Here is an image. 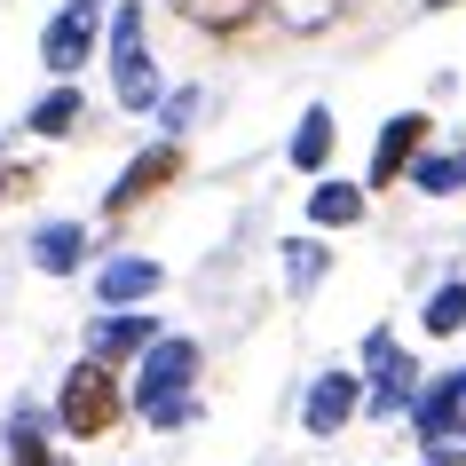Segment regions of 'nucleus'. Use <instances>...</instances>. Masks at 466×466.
<instances>
[{
    "label": "nucleus",
    "instance_id": "1",
    "mask_svg": "<svg viewBox=\"0 0 466 466\" xmlns=\"http://www.w3.org/2000/svg\"><path fill=\"white\" fill-rule=\"evenodd\" d=\"M190 380H198V340H150L143 348V388H135V403H143L150 427H182L198 411Z\"/></svg>",
    "mask_w": 466,
    "mask_h": 466
},
{
    "label": "nucleus",
    "instance_id": "2",
    "mask_svg": "<svg viewBox=\"0 0 466 466\" xmlns=\"http://www.w3.org/2000/svg\"><path fill=\"white\" fill-rule=\"evenodd\" d=\"M111 87H119L127 111H150V103H158L150 32H143V0H119V8H111Z\"/></svg>",
    "mask_w": 466,
    "mask_h": 466
},
{
    "label": "nucleus",
    "instance_id": "3",
    "mask_svg": "<svg viewBox=\"0 0 466 466\" xmlns=\"http://www.w3.org/2000/svg\"><path fill=\"white\" fill-rule=\"evenodd\" d=\"M119 380H111V364H72L64 371V395H56V419L72 427L79 442H96V435H111L119 427Z\"/></svg>",
    "mask_w": 466,
    "mask_h": 466
},
{
    "label": "nucleus",
    "instance_id": "4",
    "mask_svg": "<svg viewBox=\"0 0 466 466\" xmlns=\"http://www.w3.org/2000/svg\"><path fill=\"white\" fill-rule=\"evenodd\" d=\"M87 56H96V0H64L40 32V64H48V79H72Z\"/></svg>",
    "mask_w": 466,
    "mask_h": 466
},
{
    "label": "nucleus",
    "instance_id": "5",
    "mask_svg": "<svg viewBox=\"0 0 466 466\" xmlns=\"http://www.w3.org/2000/svg\"><path fill=\"white\" fill-rule=\"evenodd\" d=\"M174 174H182V143H158V150H143V158H135V167H127L119 182H111L103 214H111V221H127L135 206H143V198H158V190H167Z\"/></svg>",
    "mask_w": 466,
    "mask_h": 466
},
{
    "label": "nucleus",
    "instance_id": "6",
    "mask_svg": "<svg viewBox=\"0 0 466 466\" xmlns=\"http://www.w3.org/2000/svg\"><path fill=\"white\" fill-rule=\"evenodd\" d=\"M364 356H371V371H380V388H371L364 403H371L380 419L411 411V395H419V371H411V356H403V348H395L388 332H371V340H364Z\"/></svg>",
    "mask_w": 466,
    "mask_h": 466
},
{
    "label": "nucleus",
    "instance_id": "7",
    "mask_svg": "<svg viewBox=\"0 0 466 466\" xmlns=\"http://www.w3.org/2000/svg\"><path fill=\"white\" fill-rule=\"evenodd\" d=\"M364 411V388L348 380V371H324L317 388H309V403H300V419H309V435H340L348 419Z\"/></svg>",
    "mask_w": 466,
    "mask_h": 466
},
{
    "label": "nucleus",
    "instance_id": "8",
    "mask_svg": "<svg viewBox=\"0 0 466 466\" xmlns=\"http://www.w3.org/2000/svg\"><path fill=\"white\" fill-rule=\"evenodd\" d=\"M419 143H427V119H419V111H403V119L380 127V150H371V190H395V174L419 158Z\"/></svg>",
    "mask_w": 466,
    "mask_h": 466
},
{
    "label": "nucleus",
    "instance_id": "9",
    "mask_svg": "<svg viewBox=\"0 0 466 466\" xmlns=\"http://www.w3.org/2000/svg\"><path fill=\"white\" fill-rule=\"evenodd\" d=\"M150 340H158L150 317H119V309H111V317L96 324V340H87V364H127V356H143Z\"/></svg>",
    "mask_w": 466,
    "mask_h": 466
},
{
    "label": "nucleus",
    "instance_id": "10",
    "mask_svg": "<svg viewBox=\"0 0 466 466\" xmlns=\"http://www.w3.org/2000/svg\"><path fill=\"white\" fill-rule=\"evenodd\" d=\"M411 427H466V371H442L435 388L411 395Z\"/></svg>",
    "mask_w": 466,
    "mask_h": 466
},
{
    "label": "nucleus",
    "instance_id": "11",
    "mask_svg": "<svg viewBox=\"0 0 466 466\" xmlns=\"http://www.w3.org/2000/svg\"><path fill=\"white\" fill-rule=\"evenodd\" d=\"M79 119H87V96H79L72 79H56L48 96H40V103L25 111V127H32V135H48V143H56V135H72Z\"/></svg>",
    "mask_w": 466,
    "mask_h": 466
},
{
    "label": "nucleus",
    "instance_id": "12",
    "mask_svg": "<svg viewBox=\"0 0 466 466\" xmlns=\"http://www.w3.org/2000/svg\"><path fill=\"white\" fill-rule=\"evenodd\" d=\"M96 293H103V309H135V300L158 293V261H111L96 277Z\"/></svg>",
    "mask_w": 466,
    "mask_h": 466
},
{
    "label": "nucleus",
    "instance_id": "13",
    "mask_svg": "<svg viewBox=\"0 0 466 466\" xmlns=\"http://www.w3.org/2000/svg\"><path fill=\"white\" fill-rule=\"evenodd\" d=\"M79 253H87V229H79V221H48V229L32 238V261H40L48 277H72Z\"/></svg>",
    "mask_w": 466,
    "mask_h": 466
},
{
    "label": "nucleus",
    "instance_id": "14",
    "mask_svg": "<svg viewBox=\"0 0 466 466\" xmlns=\"http://www.w3.org/2000/svg\"><path fill=\"white\" fill-rule=\"evenodd\" d=\"M174 16L198 32H246L261 16V0H174Z\"/></svg>",
    "mask_w": 466,
    "mask_h": 466
},
{
    "label": "nucleus",
    "instance_id": "15",
    "mask_svg": "<svg viewBox=\"0 0 466 466\" xmlns=\"http://www.w3.org/2000/svg\"><path fill=\"white\" fill-rule=\"evenodd\" d=\"M411 190H427V198H451V190H466V143L459 150H435V158H411Z\"/></svg>",
    "mask_w": 466,
    "mask_h": 466
},
{
    "label": "nucleus",
    "instance_id": "16",
    "mask_svg": "<svg viewBox=\"0 0 466 466\" xmlns=\"http://www.w3.org/2000/svg\"><path fill=\"white\" fill-rule=\"evenodd\" d=\"M309 221H317V229H356V221H364V190H348V182L309 190Z\"/></svg>",
    "mask_w": 466,
    "mask_h": 466
},
{
    "label": "nucleus",
    "instance_id": "17",
    "mask_svg": "<svg viewBox=\"0 0 466 466\" xmlns=\"http://www.w3.org/2000/svg\"><path fill=\"white\" fill-rule=\"evenodd\" d=\"M332 143H340V127H332V111H309V119H300V135H293V167H300V174H324Z\"/></svg>",
    "mask_w": 466,
    "mask_h": 466
},
{
    "label": "nucleus",
    "instance_id": "18",
    "mask_svg": "<svg viewBox=\"0 0 466 466\" xmlns=\"http://www.w3.org/2000/svg\"><path fill=\"white\" fill-rule=\"evenodd\" d=\"M261 8H269L285 32H324V25L348 16V0H261Z\"/></svg>",
    "mask_w": 466,
    "mask_h": 466
},
{
    "label": "nucleus",
    "instance_id": "19",
    "mask_svg": "<svg viewBox=\"0 0 466 466\" xmlns=\"http://www.w3.org/2000/svg\"><path fill=\"white\" fill-rule=\"evenodd\" d=\"M8 466H64V459L48 451V435H40V419H32V411L8 419Z\"/></svg>",
    "mask_w": 466,
    "mask_h": 466
},
{
    "label": "nucleus",
    "instance_id": "20",
    "mask_svg": "<svg viewBox=\"0 0 466 466\" xmlns=\"http://www.w3.org/2000/svg\"><path fill=\"white\" fill-rule=\"evenodd\" d=\"M324 261H332V253H324L317 238H293V246H285V285H293V293H317Z\"/></svg>",
    "mask_w": 466,
    "mask_h": 466
},
{
    "label": "nucleus",
    "instance_id": "21",
    "mask_svg": "<svg viewBox=\"0 0 466 466\" xmlns=\"http://www.w3.org/2000/svg\"><path fill=\"white\" fill-rule=\"evenodd\" d=\"M427 332H435V340H451V332H466V285H442L435 300H427Z\"/></svg>",
    "mask_w": 466,
    "mask_h": 466
},
{
    "label": "nucleus",
    "instance_id": "22",
    "mask_svg": "<svg viewBox=\"0 0 466 466\" xmlns=\"http://www.w3.org/2000/svg\"><path fill=\"white\" fill-rule=\"evenodd\" d=\"M427 466H466V427H419Z\"/></svg>",
    "mask_w": 466,
    "mask_h": 466
},
{
    "label": "nucleus",
    "instance_id": "23",
    "mask_svg": "<svg viewBox=\"0 0 466 466\" xmlns=\"http://www.w3.org/2000/svg\"><path fill=\"white\" fill-rule=\"evenodd\" d=\"M198 119V96H190V87H182V96H167V127H190Z\"/></svg>",
    "mask_w": 466,
    "mask_h": 466
},
{
    "label": "nucleus",
    "instance_id": "24",
    "mask_svg": "<svg viewBox=\"0 0 466 466\" xmlns=\"http://www.w3.org/2000/svg\"><path fill=\"white\" fill-rule=\"evenodd\" d=\"M8 190H25V174H16V182H8V174H0V198H8Z\"/></svg>",
    "mask_w": 466,
    "mask_h": 466
},
{
    "label": "nucleus",
    "instance_id": "25",
    "mask_svg": "<svg viewBox=\"0 0 466 466\" xmlns=\"http://www.w3.org/2000/svg\"><path fill=\"white\" fill-rule=\"evenodd\" d=\"M427 8H459V0H427Z\"/></svg>",
    "mask_w": 466,
    "mask_h": 466
}]
</instances>
